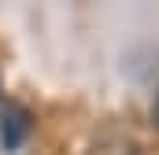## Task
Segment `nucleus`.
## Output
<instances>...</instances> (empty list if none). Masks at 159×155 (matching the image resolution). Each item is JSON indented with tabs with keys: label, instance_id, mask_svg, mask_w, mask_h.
I'll use <instances>...</instances> for the list:
<instances>
[{
	"label": "nucleus",
	"instance_id": "f03ea898",
	"mask_svg": "<svg viewBox=\"0 0 159 155\" xmlns=\"http://www.w3.org/2000/svg\"><path fill=\"white\" fill-rule=\"evenodd\" d=\"M152 126L159 129V96H156V104H152Z\"/></svg>",
	"mask_w": 159,
	"mask_h": 155
},
{
	"label": "nucleus",
	"instance_id": "f257e3e1",
	"mask_svg": "<svg viewBox=\"0 0 159 155\" xmlns=\"http://www.w3.org/2000/svg\"><path fill=\"white\" fill-rule=\"evenodd\" d=\"M30 133V111L22 104H7L4 115H0V137H4V148H19Z\"/></svg>",
	"mask_w": 159,
	"mask_h": 155
}]
</instances>
